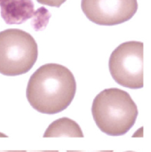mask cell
<instances>
[{"label": "cell", "instance_id": "obj_1", "mask_svg": "<svg viewBox=\"0 0 151 152\" xmlns=\"http://www.w3.org/2000/svg\"><path fill=\"white\" fill-rule=\"evenodd\" d=\"M77 83L72 72L66 67L48 63L38 68L30 77L27 100L33 109L43 114H57L72 102Z\"/></svg>", "mask_w": 151, "mask_h": 152}, {"label": "cell", "instance_id": "obj_2", "mask_svg": "<svg viewBox=\"0 0 151 152\" xmlns=\"http://www.w3.org/2000/svg\"><path fill=\"white\" fill-rule=\"evenodd\" d=\"M92 114L102 133L110 136H121L134 126L138 108L127 92L118 88H108L94 98Z\"/></svg>", "mask_w": 151, "mask_h": 152}, {"label": "cell", "instance_id": "obj_3", "mask_svg": "<svg viewBox=\"0 0 151 152\" xmlns=\"http://www.w3.org/2000/svg\"><path fill=\"white\" fill-rule=\"evenodd\" d=\"M37 55V44L29 33L18 28L0 32L1 74L14 77L28 72Z\"/></svg>", "mask_w": 151, "mask_h": 152}, {"label": "cell", "instance_id": "obj_4", "mask_svg": "<svg viewBox=\"0 0 151 152\" xmlns=\"http://www.w3.org/2000/svg\"><path fill=\"white\" fill-rule=\"evenodd\" d=\"M109 69L118 85L130 89L142 88L143 43L129 41L119 45L109 57Z\"/></svg>", "mask_w": 151, "mask_h": 152}, {"label": "cell", "instance_id": "obj_5", "mask_svg": "<svg viewBox=\"0 0 151 152\" xmlns=\"http://www.w3.org/2000/svg\"><path fill=\"white\" fill-rule=\"evenodd\" d=\"M86 18L95 24L114 26L128 21L138 10L137 0H82Z\"/></svg>", "mask_w": 151, "mask_h": 152}, {"label": "cell", "instance_id": "obj_6", "mask_svg": "<svg viewBox=\"0 0 151 152\" xmlns=\"http://www.w3.org/2000/svg\"><path fill=\"white\" fill-rule=\"evenodd\" d=\"M0 9L1 17L6 24H21L34 18V22L38 23L40 29L47 24L51 16L44 8L35 11L31 0H0Z\"/></svg>", "mask_w": 151, "mask_h": 152}, {"label": "cell", "instance_id": "obj_7", "mask_svg": "<svg viewBox=\"0 0 151 152\" xmlns=\"http://www.w3.org/2000/svg\"><path fill=\"white\" fill-rule=\"evenodd\" d=\"M44 137H77L83 138L84 134L79 125L69 118H61L53 121L46 129Z\"/></svg>", "mask_w": 151, "mask_h": 152}, {"label": "cell", "instance_id": "obj_8", "mask_svg": "<svg viewBox=\"0 0 151 152\" xmlns=\"http://www.w3.org/2000/svg\"><path fill=\"white\" fill-rule=\"evenodd\" d=\"M39 4L52 6V7H60L66 0H36Z\"/></svg>", "mask_w": 151, "mask_h": 152}, {"label": "cell", "instance_id": "obj_9", "mask_svg": "<svg viewBox=\"0 0 151 152\" xmlns=\"http://www.w3.org/2000/svg\"><path fill=\"white\" fill-rule=\"evenodd\" d=\"M67 152H113L112 151H68Z\"/></svg>", "mask_w": 151, "mask_h": 152}, {"label": "cell", "instance_id": "obj_10", "mask_svg": "<svg viewBox=\"0 0 151 152\" xmlns=\"http://www.w3.org/2000/svg\"><path fill=\"white\" fill-rule=\"evenodd\" d=\"M27 152H59L58 151H28Z\"/></svg>", "mask_w": 151, "mask_h": 152}, {"label": "cell", "instance_id": "obj_11", "mask_svg": "<svg viewBox=\"0 0 151 152\" xmlns=\"http://www.w3.org/2000/svg\"><path fill=\"white\" fill-rule=\"evenodd\" d=\"M0 152H27L26 151H4Z\"/></svg>", "mask_w": 151, "mask_h": 152}, {"label": "cell", "instance_id": "obj_12", "mask_svg": "<svg viewBox=\"0 0 151 152\" xmlns=\"http://www.w3.org/2000/svg\"><path fill=\"white\" fill-rule=\"evenodd\" d=\"M125 152H134V151H125Z\"/></svg>", "mask_w": 151, "mask_h": 152}]
</instances>
